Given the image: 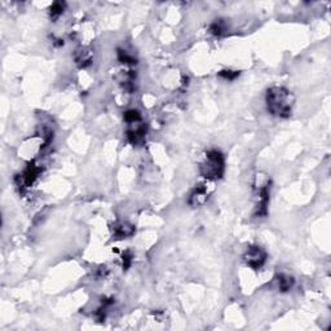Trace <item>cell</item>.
I'll use <instances>...</instances> for the list:
<instances>
[{
	"instance_id": "52a82bcc",
	"label": "cell",
	"mask_w": 331,
	"mask_h": 331,
	"mask_svg": "<svg viewBox=\"0 0 331 331\" xmlns=\"http://www.w3.org/2000/svg\"><path fill=\"white\" fill-rule=\"evenodd\" d=\"M209 200V190L205 185H200L191 191L190 197H189V205L193 207H200L203 206Z\"/></svg>"
},
{
	"instance_id": "8fae6325",
	"label": "cell",
	"mask_w": 331,
	"mask_h": 331,
	"mask_svg": "<svg viewBox=\"0 0 331 331\" xmlns=\"http://www.w3.org/2000/svg\"><path fill=\"white\" fill-rule=\"evenodd\" d=\"M210 30H211V32L214 35H221L226 30V25L221 20L215 21L211 25V27H210Z\"/></svg>"
},
{
	"instance_id": "277c9868",
	"label": "cell",
	"mask_w": 331,
	"mask_h": 331,
	"mask_svg": "<svg viewBox=\"0 0 331 331\" xmlns=\"http://www.w3.org/2000/svg\"><path fill=\"white\" fill-rule=\"evenodd\" d=\"M243 260H245L246 266L250 267L254 271H257L266 264L267 261V252L259 246H251L246 250L245 255H243Z\"/></svg>"
},
{
	"instance_id": "4fadbf2b",
	"label": "cell",
	"mask_w": 331,
	"mask_h": 331,
	"mask_svg": "<svg viewBox=\"0 0 331 331\" xmlns=\"http://www.w3.org/2000/svg\"><path fill=\"white\" fill-rule=\"evenodd\" d=\"M219 75H220V77L225 78V79H228V80H233V79H236L238 75H240V73H238V72H230V70H224V72H220Z\"/></svg>"
},
{
	"instance_id": "30bf717a",
	"label": "cell",
	"mask_w": 331,
	"mask_h": 331,
	"mask_svg": "<svg viewBox=\"0 0 331 331\" xmlns=\"http://www.w3.org/2000/svg\"><path fill=\"white\" fill-rule=\"evenodd\" d=\"M292 285H294V278L287 276V274H281L278 277V288L281 291H288L292 287Z\"/></svg>"
},
{
	"instance_id": "3957f363",
	"label": "cell",
	"mask_w": 331,
	"mask_h": 331,
	"mask_svg": "<svg viewBox=\"0 0 331 331\" xmlns=\"http://www.w3.org/2000/svg\"><path fill=\"white\" fill-rule=\"evenodd\" d=\"M259 176V175H257ZM255 190H256L257 197V215L263 216L267 214V207L269 202V180L267 177L259 176L256 177V184H255Z\"/></svg>"
},
{
	"instance_id": "5b68a950",
	"label": "cell",
	"mask_w": 331,
	"mask_h": 331,
	"mask_svg": "<svg viewBox=\"0 0 331 331\" xmlns=\"http://www.w3.org/2000/svg\"><path fill=\"white\" fill-rule=\"evenodd\" d=\"M146 132L148 128L143 123V120L135 123H128V128H127V140L132 144L134 146L141 145L145 140Z\"/></svg>"
},
{
	"instance_id": "9c48e42d",
	"label": "cell",
	"mask_w": 331,
	"mask_h": 331,
	"mask_svg": "<svg viewBox=\"0 0 331 331\" xmlns=\"http://www.w3.org/2000/svg\"><path fill=\"white\" fill-rule=\"evenodd\" d=\"M135 233V228L128 223H118L114 225V237L115 240H123V238L131 237Z\"/></svg>"
},
{
	"instance_id": "7c38bea8",
	"label": "cell",
	"mask_w": 331,
	"mask_h": 331,
	"mask_svg": "<svg viewBox=\"0 0 331 331\" xmlns=\"http://www.w3.org/2000/svg\"><path fill=\"white\" fill-rule=\"evenodd\" d=\"M65 9V4L63 3H54L51 7V17L52 18H58L63 13Z\"/></svg>"
},
{
	"instance_id": "ba28073f",
	"label": "cell",
	"mask_w": 331,
	"mask_h": 331,
	"mask_svg": "<svg viewBox=\"0 0 331 331\" xmlns=\"http://www.w3.org/2000/svg\"><path fill=\"white\" fill-rule=\"evenodd\" d=\"M75 62L80 68H86V66L91 65L92 62V51L86 48V47H80L75 51Z\"/></svg>"
},
{
	"instance_id": "8992f818",
	"label": "cell",
	"mask_w": 331,
	"mask_h": 331,
	"mask_svg": "<svg viewBox=\"0 0 331 331\" xmlns=\"http://www.w3.org/2000/svg\"><path fill=\"white\" fill-rule=\"evenodd\" d=\"M40 172H42V169H40L39 165L35 164V163H30L29 167L21 175V183H22V186H25V188L31 186L32 184L35 183V180L39 177Z\"/></svg>"
},
{
	"instance_id": "6da1fadb",
	"label": "cell",
	"mask_w": 331,
	"mask_h": 331,
	"mask_svg": "<svg viewBox=\"0 0 331 331\" xmlns=\"http://www.w3.org/2000/svg\"><path fill=\"white\" fill-rule=\"evenodd\" d=\"M268 112L278 118H288L291 115L295 98L294 94L283 87H272L266 96Z\"/></svg>"
},
{
	"instance_id": "7a4b0ae2",
	"label": "cell",
	"mask_w": 331,
	"mask_h": 331,
	"mask_svg": "<svg viewBox=\"0 0 331 331\" xmlns=\"http://www.w3.org/2000/svg\"><path fill=\"white\" fill-rule=\"evenodd\" d=\"M225 170V159L219 150H210L201 164V174L207 180H217L223 176Z\"/></svg>"
}]
</instances>
